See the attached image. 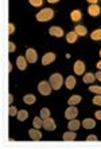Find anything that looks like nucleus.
<instances>
[{"label": "nucleus", "mask_w": 101, "mask_h": 149, "mask_svg": "<svg viewBox=\"0 0 101 149\" xmlns=\"http://www.w3.org/2000/svg\"><path fill=\"white\" fill-rule=\"evenodd\" d=\"M54 17V11L51 8H45V10L39 11L38 14H36V20L39 22H47L50 19Z\"/></svg>", "instance_id": "1"}, {"label": "nucleus", "mask_w": 101, "mask_h": 149, "mask_svg": "<svg viewBox=\"0 0 101 149\" xmlns=\"http://www.w3.org/2000/svg\"><path fill=\"white\" fill-rule=\"evenodd\" d=\"M62 83H63V78L61 74L57 73L50 77V85H51V87L54 90H59V87L62 86Z\"/></svg>", "instance_id": "2"}, {"label": "nucleus", "mask_w": 101, "mask_h": 149, "mask_svg": "<svg viewBox=\"0 0 101 149\" xmlns=\"http://www.w3.org/2000/svg\"><path fill=\"white\" fill-rule=\"evenodd\" d=\"M51 89H53L51 85H50V82L47 83V81H42L38 86V90L42 95H49V94L51 93Z\"/></svg>", "instance_id": "3"}, {"label": "nucleus", "mask_w": 101, "mask_h": 149, "mask_svg": "<svg viewBox=\"0 0 101 149\" xmlns=\"http://www.w3.org/2000/svg\"><path fill=\"white\" fill-rule=\"evenodd\" d=\"M77 114H78V109L74 108V105H70V108H67L66 111H65V117H66L67 120H73V118H76Z\"/></svg>", "instance_id": "4"}, {"label": "nucleus", "mask_w": 101, "mask_h": 149, "mask_svg": "<svg viewBox=\"0 0 101 149\" xmlns=\"http://www.w3.org/2000/svg\"><path fill=\"white\" fill-rule=\"evenodd\" d=\"M26 58H27V61L30 63H35L36 59H38V54H36V51H35L34 49H27V51H26Z\"/></svg>", "instance_id": "5"}, {"label": "nucleus", "mask_w": 101, "mask_h": 149, "mask_svg": "<svg viewBox=\"0 0 101 149\" xmlns=\"http://www.w3.org/2000/svg\"><path fill=\"white\" fill-rule=\"evenodd\" d=\"M74 73H76L77 75H82V74L85 73V63L82 62V61H77V62L74 63Z\"/></svg>", "instance_id": "6"}, {"label": "nucleus", "mask_w": 101, "mask_h": 149, "mask_svg": "<svg viewBox=\"0 0 101 149\" xmlns=\"http://www.w3.org/2000/svg\"><path fill=\"white\" fill-rule=\"evenodd\" d=\"M54 61H55V54H54V52H47L42 58V65L43 66H47V65H50V63L54 62Z\"/></svg>", "instance_id": "7"}, {"label": "nucleus", "mask_w": 101, "mask_h": 149, "mask_svg": "<svg viewBox=\"0 0 101 149\" xmlns=\"http://www.w3.org/2000/svg\"><path fill=\"white\" fill-rule=\"evenodd\" d=\"M43 128H45L46 130H54V129H55V121L50 117L46 118V120H43Z\"/></svg>", "instance_id": "8"}, {"label": "nucleus", "mask_w": 101, "mask_h": 149, "mask_svg": "<svg viewBox=\"0 0 101 149\" xmlns=\"http://www.w3.org/2000/svg\"><path fill=\"white\" fill-rule=\"evenodd\" d=\"M101 12V8L98 7L97 4H90L89 8H88V14L90 15V16H98Z\"/></svg>", "instance_id": "9"}, {"label": "nucleus", "mask_w": 101, "mask_h": 149, "mask_svg": "<svg viewBox=\"0 0 101 149\" xmlns=\"http://www.w3.org/2000/svg\"><path fill=\"white\" fill-rule=\"evenodd\" d=\"M27 58H25V56H18L16 59V65H18V69L19 70H26V67H27Z\"/></svg>", "instance_id": "10"}, {"label": "nucleus", "mask_w": 101, "mask_h": 149, "mask_svg": "<svg viewBox=\"0 0 101 149\" xmlns=\"http://www.w3.org/2000/svg\"><path fill=\"white\" fill-rule=\"evenodd\" d=\"M28 134H30V137H31V140H41L42 139V133L39 132L36 128H34V129H30V132H28Z\"/></svg>", "instance_id": "11"}, {"label": "nucleus", "mask_w": 101, "mask_h": 149, "mask_svg": "<svg viewBox=\"0 0 101 149\" xmlns=\"http://www.w3.org/2000/svg\"><path fill=\"white\" fill-rule=\"evenodd\" d=\"M49 32L53 35V36H58V38H61V36H63V30L62 28H59V27H50Z\"/></svg>", "instance_id": "12"}, {"label": "nucleus", "mask_w": 101, "mask_h": 149, "mask_svg": "<svg viewBox=\"0 0 101 149\" xmlns=\"http://www.w3.org/2000/svg\"><path fill=\"white\" fill-rule=\"evenodd\" d=\"M65 85H66V87L69 90L74 89V86H76V78H74L73 75H69L66 78V81H65Z\"/></svg>", "instance_id": "13"}, {"label": "nucleus", "mask_w": 101, "mask_h": 149, "mask_svg": "<svg viewBox=\"0 0 101 149\" xmlns=\"http://www.w3.org/2000/svg\"><path fill=\"white\" fill-rule=\"evenodd\" d=\"M82 126H84L85 129H93L94 126H96V122H94V120H92V118H86V120L82 121Z\"/></svg>", "instance_id": "14"}, {"label": "nucleus", "mask_w": 101, "mask_h": 149, "mask_svg": "<svg viewBox=\"0 0 101 149\" xmlns=\"http://www.w3.org/2000/svg\"><path fill=\"white\" fill-rule=\"evenodd\" d=\"M70 17H72V20H73V22H80L81 17H82V14H81L80 10H74V11H72Z\"/></svg>", "instance_id": "15"}, {"label": "nucleus", "mask_w": 101, "mask_h": 149, "mask_svg": "<svg viewBox=\"0 0 101 149\" xmlns=\"http://www.w3.org/2000/svg\"><path fill=\"white\" fill-rule=\"evenodd\" d=\"M67 128L72 129V130H77V129H80V121L73 118V120H70L69 121V125H67Z\"/></svg>", "instance_id": "16"}, {"label": "nucleus", "mask_w": 101, "mask_h": 149, "mask_svg": "<svg viewBox=\"0 0 101 149\" xmlns=\"http://www.w3.org/2000/svg\"><path fill=\"white\" fill-rule=\"evenodd\" d=\"M35 100H36V97H35L34 94H27V95L23 97V101H25L27 105H32L35 102Z\"/></svg>", "instance_id": "17"}, {"label": "nucleus", "mask_w": 101, "mask_h": 149, "mask_svg": "<svg viewBox=\"0 0 101 149\" xmlns=\"http://www.w3.org/2000/svg\"><path fill=\"white\" fill-rule=\"evenodd\" d=\"M77 32L76 31H73V32H69V34L66 35V40H67V43H76V40H77Z\"/></svg>", "instance_id": "18"}, {"label": "nucleus", "mask_w": 101, "mask_h": 149, "mask_svg": "<svg viewBox=\"0 0 101 149\" xmlns=\"http://www.w3.org/2000/svg\"><path fill=\"white\" fill-rule=\"evenodd\" d=\"M74 31L77 32V35H80V36H85L86 35V27H84V26H76V28H74Z\"/></svg>", "instance_id": "19"}, {"label": "nucleus", "mask_w": 101, "mask_h": 149, "mask_svg": "<svg viewBox=\"0 0 101 149\" xmlns=\"http://www.w3.org/2000/svg\"><path fill=\"white\" fill-rule=\"evenodd\" d=\"M76 133H74V130L73 132H66L65 134H63V140L65 141H73V140H76Z\"/></svg>", "instance_id": "20"}, {"label": "nucleus", "mask_w": 101, "mask_h": 149, "mask_svg": "<svg viewBox=\"0 0 101 149\" xmlns=\"http://www.w3.org/2000/svg\"><path fill=\"white\" fill-rule=\"evenodd\" d=\"M94 79H96V75H94L93 73H86L84 75V82L85 83H92Z\"/></svg>", "instance_id": "21"}, {"label": "nucleus", "mask_w": 101, "mask_h": 149, "mask_svg": "<svg viewBox=\"0 0 101 149\" xmlns=\"http://www.w3.org/2000/svg\"><path fill=\"white\" fill-rule=\"evenodd\" d=\"M81 100H82V97H81V95H72V97L69 98V105H77V104H80Z\"/></svg>", "instance_id": "22"}, {"label": "nucleus", "mask_w": 101, "mask_h": 149, "mask_svg": "<svg viewBox=\"0 0 101 149\" xmlns=\"http://www.w3.org/2000/svg\"><path fill=\"white\" fill-rule=\"evenodd\" d=\"M90 38L93 39V40H101V28H98V30H94V31L92 32Z\"/></svg>", "instance_id": "23"}, {"label": "nucleus", "mask_w": 101, "mask_h": 149, "mask_svg": "<svg viewBox=\"0 0 101 149\" xmlns=\"http://www.w3.org/2000/svg\"><path fill=\"white\" fill-rule=\"evenodd\" d=\"M18 120L19 121H25V120H27V117H28V113L26 110H20V111H18Z\"/></svg>", "instance_id": "24"}, {"label": "nucleus", "mask_w": 101, "mask_h": 149, "mask_svg": "<svg viewBox=\"0 0 101 149\" xmlns=\"http://www.w3.org/2000/svg\"><path fill=\"white\" fill-rule=\"evenodd\" d=\"M43 126V121H42V118H39V117H35L34 118V128L36 129H41Z\"/></svg>", "instance_id": "25"}, {"label": "nucleus", "mask_w": 101, "mask_h": 149, "mask_svg": "<svg viewBox=\"0 0 101 149\" xmlns=\"http://www.w3.org/2000/svg\"><path fill=\"white\" fill-rule=\"evenodd\" d=\"M50 117V110L47 108H43L42 110H41V118L42 120H46V118Z\"/></svg>", "instance_id": "26"}, {"label": "nucleus", "mask_w": 101, "mask_h": 149, "mask_svg": "<svg viewBox=\"0 0 101 149\" xmlns=\"http://www.w3.org/2000/svg\"><path fill=\"white\" fill-rule=\"evenodd\" d=\"M28 1H30V4L34 6V7H41L43 4V0H28Z\"/></svg>", "instance_id": "27"}, {"label": "nucleus", "mask_w": 101, "mask_h": 149, "mask_svg": "<svg viewBox=\"0 0 101 149\" xmlns=\"http://www.w3.org/2000/svg\"><path fill=\"white\" fill-rule=\"evenodd\" d=\"M89 90H90L92 93L101 94V86H89Z\"/></svg>", "instance_id": "28"}, {"label": "nucleus", "mask_w": 101, "mask_h": 149, "mask_svg": "<svg viewBox=\"0 0 101 149\" xmlns=\"http://www.w3.org/2000/svg\"><path fill=\"white\" fill-rule=\"evenodd\" d=\"M93 104L94 105H100L101 106V94H97V95L93 98Z\"/></svg>", "instance_id": "29"}, {"label": "nucleus", "mask_w": 101, "mask_h": 149, "mask_svg": "<svg viewBox=\"0 0 101 149\" xmlns=\"http://www.w3.org/2000/svg\"><path fill=\"white\" fill-rule=\"evenodd\" d=\"M8 113H10V116H15L18 114V110L15 106H10V110H8Z\"/></svg>", "instance_id": "30"}, {"label": "nucleus", "mask_w": 101, "mask_h": 149, "mask_svg": "<svg viewBox=\"0 0 101 149\" xmlns=\"http://www.w3.org/2000/svg\"><path fill=\"white\" fill-rule=\"evenodd\" d=\"M15 43H12V42H8V51L10 52H12V51H15Z\"/></svg>", "instance_id": "31"}, {"label": "nucleus", "mask_w": 101, "mask_h": 149, "mask_svg": "<svg viewBox=\"0 0 101 149\" xmlns=\"http://www.w3.org/2000/svg\"><path fill=\"white\" fill-rule=\"evenodd\" d=\"M15 32V26L12 24V23H10V24H8V34H14Z\"/></svg>", "instance_id": "32"}, {"label": "nucleus", "mask_w": 101, "mask_h": 149, "mask_svg": "<svg viewBox=\"0 0 101 149\" xmlns=\"http://www.w3.org/2000/svg\"><path fill=\"white\" fill-rule=\"evenodd\" d=\"M88 141H97V137H96V136H93V134H92V136H88Z\"/></svg>", "instance_id": "33"}, {"label": "nucleus", "mask_w": 101, "mask_h": 149, "mask_svg": "<svg viewBox=\"0 0 101 149\" xmlns=\"http://www.w3.org/2000/svg\"><path fill=\"white\" fill-rule=\"evenodd\" d=\"M94 75H96V79H98L101 82V70H98V73L94 74Z\"/></svg>", "instance_id": "34"}, {"label": "nucleus", "mask_w": 101, "mask_h": 149, "mask_svg": "<svg viewBox=\"0 0 101 149\" xmlns=\"http://www.w3.org/2000/svg\"><path fill=\"white\" fill-rule=\"evenodd\" d=\"M12 101H14V97H12V94H8V104H12Z\"/></svg>", "instance_id": "35"}, {"label": "nucleus", "mask_w": 101, "mask_h": 149, "mask_svg": "<svg viewBox=\"0 0 101 149\" xmlns=\"http://www.w3.org/2000/svg\"><path fill=\"white\" fill-rule=\"evenodd\" d=\"M96 118H97V120H101V110H98V111H96Z\"/></svg>", "instance_id": "36"}, {"label": "nucleus", "mask_w": 101, "mask_h": 149, "mask_svg": "<svg viewBox=\"0 0 101 149\" xmlns=\"http://www.w3.org/2000/svg\"><path fill=\"white\" fill-rule=\"evenodd\" d=\"M7 65H8V66H7V69H8V73H11V70H12V65H11L10 62H8Z\"/></svg>", "instance_id": "37"}, {"label": "nucleus", "mask_w": 101, "mask_h": 149, "mask_svg": "<svg viewBox=\"0 0 101 149\" xmlns=\"http://www.w3.org/2000/svg\"><path fill=\"white\" fill-rule=\"evenodd\" d=\"M88 1H89V3H90V4H97V1H98V0H88Z\"/></svg>", "instance_id": "38"}, {"label": "nucleus", "mask_w": 101, "mask_h": 149, "mask_svg": "<svg viewBox=\"0 0 101 149\" xmlns=\"http://www.w3.org/2000/svg\"><path fill=\"white\" fill-rule=\"evenodd\" d=\"M96 66H97V69H98V70H101V61L97 63V65H96Z\"/></svg>", "instance_id": "39"}, {"label": "nucleus", "mask_w": 101, "mask_h": 149, "mask_svg": "<svg viewBox=\"0 0 101 149\" xmlns=\"http://www.w3.org/2000/svg\"><path fill=\"white\" fill-rule=\"evenodd\" d=\"M49 3H57V1H59V0H47Z\"/></svg>", "instance_id": "40"}, {"label": "nucleus", "mask_w": 101, "mask_h": 149, "mask_svg": "<svg viewBox=\"0 0 101 149\" xmlns=\"http://www.w3.org/2000/svg\"><path fill=\"white\" fill-rule=\"evenodd\" d=\"M100 56H101V50H100Z\"/></svg>", "instance_id": "41"}]
</instances>
